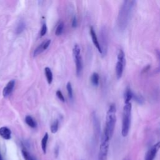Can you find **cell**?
<instances>
[{
  "label": "cell",
  "instance_id": "cell-20",
  "mask_svg": "<svg viewBox=\"0 0 160 160\" xmlns=\"http://www.w3.org/2000/svg\"><path fill=\"white\" fill-rule=\"evenodd\" d=\"M45 50V48H44V44H43V42L41 43L40 46L36 48V50L34 51V53H33V56L34 57H36L38 55H39L40 53H41L43 51H44Z\"/></svg>",
  "mask_w": 160,
  "mask_h": 160
},
{
  "label": "cell",
  "instance_id": "cell-8",
  "mask_svg": "<svg viewBox=\"0 0 160 160\" xmlns=\"http://www.w3.org/2000/svg\"><path fill=\"white\" fill-rule=\"evenodd\" d=\"M159 149L160 141L156 143L155 144L151 146V148L147 151L144 158V160H154Z\"/></svg>",
  "mask_w": 160,
  "mask_h": 160
},
{
  "label": "cell",
  "instance_id": "cell-7",
  "mask_svg": "<svg viewBox=\"0 0 160 160\" xmlns=\"http://www.w3.org/2000/svg\"><path fill=\"white\" fill-rule=\"evenodd\" d=\"M101 48L102 50V55L105 56L108 51V32L105 27H103L101 31Z\"/></svg>",
  "mask_w": 160,
  "mask_h": 160
},
{
  "label": "cell",
  "instance_id": "cell-24",
  "mask_svg": "<svg viewBox=\"0 0 160 160\" xmlns=\"http://www.w3.org/2000/svg\"><path fill=\"white\" fill-rule=\"evenodd\" d=\"M155 51H156V56L158 58V62H159L158 67L156 70V73H160V50H156Z\"/></svg>",
  "mask_w": 160,
  "mask_h": 160
},
{
  "label": "cell",
  "instance_id": "cell-19",
  "mask_svg": "<svg viewBox=\"0 0 160 160\" xmlns=\"http://www.w3.org/2000/svg\"><path fill=\"white\" fill-rule=\"evenodd\" d=\"M58 128H59V121L58 119H56L51 125V127H50L51 132L53 134H55L56 133H57L58 130Z\"/></svg>",
  "mask_w": 160,
  "mask_h": 160
},
{
  "label": "cell",
  "instance_id": "cell-26",
  "mask_svg": "<svg viewBox=\"0 0 160 160\" xmlns=\"http://www.w3.org/2000/svg\"><path fill=\"white\" fill-rule=\"evenodd\" d=\"M56 94L57 97L59 98V99H60L61 101H62V102H65V97H64L63 93H61V91L60 90H58V91H56Z\"/></svg>",
  "mask_w": 160,
  "mask_h": 160
},
{
  "label": "cell",
  "instance_id": "cell-29",
  "mask_svg": "<svg viewBox=\"0 0 160 160\" xmlns=\"http://www.w3.org/2000/svg\"><path fill=\"white\" fill-rule=\"evenodd\" d=\"M149 68H150V66H149V65H148L146 67H145L144 68V69L143 70V73H144V72H146L147 71H148L149 70Z\"/></svg>",
  "mask_w": 160,
  "mask_h": 160
},
{
  "label": "cell",
  "instance_id": "cell-3",
  "mask_svg": "<svg viewBox=\"0 0 160 160\" xmlns=\"http://www.w3.org/2000/svg\"><path fill=\"white\" fill-rule=\"evenodd\" d=\"M131 111H132V105L131 103H124L123 111V119H122V128H121V134L123 137L128 136L130 126H131Z\"/></svg>",
  "mask_w": 160,
  "mask_h": 160
},
{
  "label": "cell",
  "instance_id": "cell-16",
  "mask_svg": "<svg viewBox=\"0 0 160 160\" xmlns=\"http://www.w3.org/2000/svg\"><path fill=\"white\" fill-rule=\"evenodd\" d=\"M91 82L95 86H98L99 82V76L97 73H93L91 76Z\"/></svg>",
  "mask_w": 160,
  "mask_h": 160
},
{
  "label": "cell",
  "instance_id": "cell-13",
  "mask_svg": "<svg viewBox=\"0 0 160 160\" xmlns=\"http://www.w3.org/2000/svg\"><path fill=\"white\" fill-rule=\"evenodd\" d=\"M48 138H49V135H48V133H46L44 135L43 138L41 139V149H42V151H43L44 154H46V153L47 143H48Z\"/></svg>",
  "mask_w": 160,
  "mask_h": 160
},
{
  "label": "cell",
  "instance_id": "cell-28",
  "mask_svg": "<svg viewBox=\"0 0 160 160\" xmlns=\"http://www.w3.org/2000/svg\"><path fill=\"white\" fill-rule=\"evenodd\" d=\"M59 155V147L56 146L55 149V156L56 158H58Z\"/></svg>",
  "mask_w": 160,
  "mask_h": 160
},
{
  "label": "cell",
  "instance_id": "cell-1",
  "mask_svg": "<svg viewBox=\"0 0 160 160\" xmlns=\"http://www.w3.org/2000/svg\"><path fill=\"white\" fill-rule=\"evenodd\" d=\"M136 2L131 1H124L119 10L117 25L118 28L120 32H124L132 17L134 8L136 6Z\"/></svg>",
  "mask_w": 160,
  "mask_h": 160
},
{
  "label": "cell",
  "instance_id": "cell-30",
  "mask_svg": "<svg viewBox=\"0 0 160 160\" xmlns=\"http://www.w3.org/2000/svg\"><path fill=\"white\" fill-rule=\"evenodd\" d=\"M0 160H3V158H2V156L1 152H0Z\"/></svg>",
  "mask_w": 160,
  "mask_h": 160
},
{
  "label": "cell",
  "instance_id": "cell-18",
  "mask_svg": "<svg viewBox=\"0 0 160 160\" xmlns=\"http://www.w3.org/2000/svg\"><path fill=\"white\" fill-rule=\"evenodd\" d=\"M25 27H26V25H25V22H20L18 23V26L16 28V33L18 34V35L21 34L25 30Z\"/></svg>",
  "mask_w": 160,
  "mask_h": 160
},
{
  "label": "cell",
  "instance_id": "cell-17",
  "mask_svg": "<svg viewBox=\"0 0 160 160\" xmlns=\"http://www.w3.org/2000/svg\"><path fill=\"white\" fill-rule=\"evenodd\" d=\"M22 154L25 160H35L33 156L25 148H23Z\"/></svg>",
  "mask_w": 160,
  "mask_h": 160
},
{
  "label": "cell",
  "instance_id": "cell-21",
  "mask_svg": "<svg viewBox=\"0 0 160 160\" xmlns=\"http://www.w3.org/2000/svg\"><path fill=\"white\" fill-rule=\"evenodd\" d=\"M133 99L136 102H137L138 104H143L144 102V98H143L141 95H139L133 94Z\"/></svg>",
  "mask_w": 160,
  "mask_h": 160
},
{
  "label": "cell",
  "instance_id": "cell-6",
  "mask_svg": "<svg viewBox=\"0 0 160 160\" xmlns=\"http://www.w3.org/2000/svg\"><path fill=\"white\" fill-rule=\"evenodd\" d=\"M73 54L75 58L76 65V73L77 76H80L83 70V61L81 56V49L78 45H75L73 50Z\"/></svg>",
  "mask_w": 160,
  "mask_h": 160
},
{
  "label": "cell",
  "instance_id": "cell-22",
  "mask_svg": "<svg viewBox=\"0 0 160 160\" xmlns=\"http://www.w3.org/2000/svg\"><path fill=\"white\" fill-rule=\"evenodd\" d=\"M63 30H64V23L63 22H60L56 29V31H55V35L56 36H60L62 34L63 32Z\"/></svg>",
  "mask_w": 160,
  "mask_h": 160
},
{
  "label": "cell",
  "instance_id": "cell-5",
  "mask_svg": "<svg viewBox=\"0 0 160 160\" xmlns=\"http://www.w3.org/2000/svg\"><path fill=\"white\" fill-rule=\"evenodd\" d=\"M126 65L125 54L122 49H119L117 53V62L116 65V76L117 79H120L122 77L124 68Z\"/></svg>",
  "mask_w": 160,
  "mask_h": 160
},
{
  "label": "cell",
  "instance_id": "cell-14",
  "mask_svg": "<svg viewBox=\"0 0 160 160\" xmlns=\"http://www.w3.org/2000/svg\"><path fill=\"white\" fill-rule=\"evenodd\" d=\"M45 76L47 80V81L49 85H51L52 81H53V73L51 70V69L48 67H46L45 69Z\"/></svg>",
  "mask_w": 160,
  "mask_h": 160
},
{
  "label": "cell",
  "instance_id": "cell-15",
  "mask_svg": "<svg viewBox=\"0 0 160 160\" xmlns=\"http://www.w3.org/2000/svg\"><path fill=\"white\" fill-rule=\"evenodd\" d=\"M26 123L31 128H35L37 126L36 122L34 120V119L30 116H27L25 118Z\"/></svg>",
  "mask_w": 160,
  "mask_h": 160
},
{
  "label": "cell",
  "instance_id": "cell-9",
  "mask_svg": "<svg viewBox=\"0 0 160 160\" xmlns=\"http://www.w3.org/2000/svg\"><path fill=\"white\" fill-rule=\"evenodd\" d=\"M90 35L93 41V43L94 44V45L95 46V47L96 48V49L98 50V51L102 55V50H101V45L98 41V39L97 38L96 34L95 33V31L93 28V27H90Z\"/></svg>",
  "mask_w": 160,
  "mask_h": 160
},
{
  "label": "cell",
  "instance_id": "cell-12",
  "mask_svg": "<svg viewBox=\"0 0 160 160\" xmlns=\"http://www.w3.org/2000/svg\"><path fill=\"white\" fill-rule=\"evenodd\" d=\"M133 93L131 90L129 88H127L124 91V103H131V99H133Z\"/></svg>",
  "mask_w": 160,
  "mask_h": 160
},
{
  "label": "cell",
  "instance_id": "cell-10",
  "mask_svg": "<svg viewBox=\"0 0 160 160\" xmlns=\"http://www.w3.org/2000/svg\"><path fill=\"white\" fill-rule=\"evenodd\" d=\"M15 86V81L14 80H12L10 81L8 84L6 85V86L4 88L3 90V95L5 98L8 97L13 91L14 90Z\"/></svg>",
  "mask_w": 160,
  "mask_h": 160
},
{
  "label": "cell",
  "instance_id": "cell-25",
  "mask_svg": "<svg viewBox=\"0 0 160 160\" xmlns=\"http://www.w3.org/2000/svg\"><path fill=\"white\" fill-rule=\"evenodd\" d=\"M47 32V26L46 25V23H43L41 29V32H40V35L41 36H43L45 35V34Z\"/></svg>",
  "mask_w": 160,
  "mask_h": 160
},
{
  "label": "cell",
  "instance_id": "cell-27",
  "mask_svg": "<svg viewBox=\"0 0 160 160\" xmlns=\"http://www.w3.org/2000/svg\"><path fill=\"white\" fill-rule=\"evenodd\" d=\"M77 26H78V20L76 18V17L75 16L72 20V27L76 28Z\"/></svg>",
  "mask_w": 160,
  "mask_h": 160
},
{
  "label": "cell",
  "instance_id": "cell-4",
  "mask_svg": "<svg viewBox=\"0 0 160 160\" xmlns=\"http://www.w3.org/2000/svg\"><path fill=\"white\" fill-rule=\"evenodd\" d=\"M111 138L109 136V135L106 131H103L99 146L98 160H107L109 147V141Z\"/></svg>",
  "mask_w": 160,
  "mask_h": 160
},
{
  "label": "cell",
  "instance_id": "cell-2",
  "mask_svg": "<svg viewBox=\"0 0 160 160\" xmlns=\"http://www.w3.org/2000/svg\"><path fill=\"white\" fill-rule=\"evenodd\" d=\"M116 106L114 104H111L107 111L106 124L104 128V131H106L109 136L111 138L114 133L116 122Z\"/></svg>",
  "mask_w": 160,
  "mask_h": 160
},
{
  "label": "cell",
  "instance_id": "cell-11",
  "mask_svg": "<svg viewBox=\"0 0 160 160\" xmlns=\"http://www.w3.org/2000/svg\"><path fill=\"white\" fill-rule=\"evenodd\" d=\"M0 136L5 139H10L12 138V131L10 129L6 126L0 128Z\"/></svg>",
  "mask_w": 160,
  "mask_h": 160
},
{
  "label": "cell",
  "instance_id": "cell-23",
  "mask_svg": "<svg viewBox=\"0 0 160 160\" xmlns=\"http://www.w3.org/2000/svg\"><path fill=\"white\" fill-rule=\"evenodd\" d=\"M66 90L68 91V94L69 95V97L72 99L73 98V88H72V86L70 82H68L66 85Z\"/></svg>",
  "mask_w": 160,
  "mask_h": 160
}]
</instances>
